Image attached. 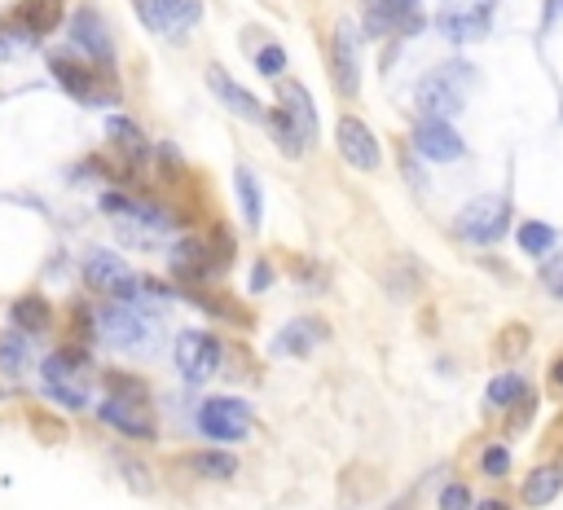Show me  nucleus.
I'll list each match as a JSON object with an SVG mask.
<instances>
[{
	"mask_svg": "<svg viewBox=\"0 0 563 510\" xmlns=\"http://www.w3.org/2000/svg\"><path fill=\"white\" fill-rule=\"evenodd\" d=\"M476 80V66L467 62H440L436 71H427L414 88V106L427 119H454L467 106V88Z\"/></svg>",
	"mask_w": 563,
	"mask_h": 510,
	"instance_id": "f257e3e1",
	"label": "nucleus"
},
{
	"mask_svg": "<svg viewBox=\"0 0 563 510\" xmlns=\"http://www.w3.org/2000/svg\"><path fill=\"white\" fill-rule=\"evenodd\" d=\"M44 396L62 409H88V352L84 348H58L40 361Z\"/></svg>",
	"mask_w": 563,
	"mask_h": 510,
	"instance_id": "f03ea898",
	"label": "nucleus"
},
{
	"mask_svg": "<svg viewBox=\"0 0 563 510\" xmlns=\"http://www.w3.org/2000/svg\"><path fill=\"white\" fill-rule=\"evenodd\" d=\"M102 207L115 216V234L124 247H159V238L172 229V220L159 207L132 194H102Z\"/></svg>",
	"mask_w": 563,
	"mask_h": 510,
	"instance_id": "7ed1b4c3",
	"label": "nucleus"
},
{
	"mask_svg": "<svg viewBox=\"0 0 563 510\" xmlns=\"http://www.w3.org/2000/svg\"><path fill=\"white\" fill-rule=\"evenodd\" d=\"M84 282L106 299H124V304H137V308L146 304V277L132 273V264L124 255H115L106 247H93L84 255Z\"/></svg>",
	"mask_w": 563,
	"mask_h": 510,
	"instance_id": "20e7f679",
	"label": "nucleus"
},
{
	"mask_svg": "<svg viewBox=\"0 0 563 510\" xmlns=\"http://www.w3.org/2000/svg\"><path fill=\"white\" fill-rule=\"evenodd\" d=\"M97 335H102L106 348L115 352H150L154 348V326L146 321L137 304H124V299H110V304L97 308Z\"/></svg>",
	"mask_w": 563,
	"mask_h": 510,
	"instance_id": "39448f33",
	"label": "nucleus"
},
{
	"mask_svg": "<svg viewBox=\"0 0 563 510\" xmlns=\"http://www.w3.org/2000/svg\"><path fill=\"white\" fill-rule=\"evenodd\" d=\"M454 229H458L462 242H471V247H489V242H498L506 229H511V198L506 194L471 198V203L454 216Z\"/></svg>",
	"mask_w": 563,
	"mask_h": 510,
	"instance_id": "423d86ee",
	"label": "nucleus"
},
{
	"mask_svg": "<svg viewBox=\"0 0 563 510\" xmlns=\"http://www.w3.org/2000/svg\"><path fill=\"white\" fill-rule=\"evenodd\" d=\"M198 431L216 445H238L251 436V409L238 396H207L198 405Z\"/></svg>",
	"mask_w": 563,
	"mask_h": 510,
	"instance_id": "0eeeda50",
	"label": "nucleus"
},
{
	"mask_svg": "<svg viewBox=\"0 0 563 510\" xmlns=\"http://www.w3.org/2000/svg\"><path fill=\"white\" fill-rule=\"evenodd\" d=\"M225 361V343L212 330H181L176 335V370L185 383H207Z\"/></svg>",
	"mask_w": 563,
	"mask_h": 510,
	"instance_id": "6e6552de",
	"label": "nucleus"
},
{
	"mask_svg": "<svg viewBox=\"0 0 563 510\" xmlns=\"http://www.w3.org/2000/svg\"><path fill=\"white\" fill-rule=\"evenodd\" d=\"M493 22V0H440L436 31L449 44H476Z\"/></svg>",
	"mask_w": 563,
	"mask_h": 510,
	"instance_id": "1a4fd4ad",
	"label": "nucleus"
},
{
	"mask_svg": "<svg viewBox=\"0 0 563 510\" xmlns=\"http://www.w3.org/2000/svg\"><path fill=\"white\" fill-rule=\"evenodd\" d=\"M132 9L146 22V31L163 40H181L203 18V0H132Z\"/></svg>",
	"mask_w": 563,
	"mask_h": 510,
	"instance_id": "9d476101",
	"label": "nucleus"
},
{
	"mask_svg": "<svg viewBox=\"0 0 563 510\" xmlns=\"http://www.w3.org/2000/svg\"><path fill=\"white\" fill-rule=\"evenodd\" d=\"M97 418L119 431L124 440H159V418H154L150 401H132V396H106L97 405Z\"/></svg>",
	"mask_w": 563,
	"mask_h": 510,
	"instance_id": "9b49d317",
	"label": "nucleus"
},
{
	"mask_svg": "<svg viewBox=\"0 0 563 510\" xmlns=\"http://www.w3.org/2000/svg\"><path fill=\"white\" fill-rule=\"evenodd\" d=\"M168 269L181 277L185 286H203L207 277H216L225 269V260L216 255L212 238H181V242H172V251H168Z\"/></svg>",
	"mask_w": 563,
	"mask_h": 510,
	"instance_id": "f8f14e48",
	"label": "nucleus"
},
{
	"mask_svg": "<svg viewBox=\"0 0 563 510\" xmlns=\"http://www.w3.org/2000/svg\"><path fill=\"white\" fill-rule=\"evenodd\" d=\"M414 154H423L427 163H458L467 154V141L462 132L454 128V119H418L414 124V137H410Z\"/></svg>",
	"mask_w": 563,
	"mask_h": 510,
	"instance_id": "ddd939ff",
	"label": "nucleus"
},
{
	"mask_svg": "<svg viewBox=\"0 0 563 510\" xmlns=\"http://www.w3.org/2000/svg\"><path fill=\"white\" fill-rule=\"evenodd\" d=\"M49 71H53V80H58L66 93L75 97V102H106V88H102V75L93 71V62H80L75 53H49Z\"/></svg>",
	"mask_w": 563,
	"mask_h": 510,
	"instance_id": "4468645a",
	"label": "nucleus"
},
{
	"mask_svg": "<svg viewBox=\"0 0 563 510\" xmlns=\"http://www.w3.org/2000/svg\"><path fill=\"white\" fill-rule=\"evenodd\" d=\"M330 80L344 97H357L361 88V44H357V27L339 22L335 36H330Z\"/></svg>",
	"mask_w": 563,
	"mask_h": 510,
	"instance_id": "2eb2a0df",
	"label": "nucleus"
},
{
	"mask_svg": "<svg viewBox=\"0 0 563 510\" xmlns=\"http://www.w3.org/2000/svg\"><path fill=\"white\" fill-rule=\"evenodd\" d=\"M71 44L84 53L88 62H97V66L115 62V40H110V27H106V18L97 14L93 5H84V9H75V14H71Z\"/></svg>",
	"mask_w": 563,
	"mask_h": 510,
	"instance_id": "dca6fc26",
	"label": "nucleus"
},
{
	"mask_svg": "<svg viewBox=\"0 0 563 510\" xmlns=\"http://www.w3.org/2000/svg\"><path fill=\"white\" fill-rule=\"evenodd\" d=\"M335 141H339V154H344L348 168H357V172H374V168L383 163V154H379V137H374L370 124H361L357 115H344V119H339Z\"/></svg>",
	"mask_w": 563,
	"mask_h": 510,
	"instance_id": "f3484780",
	"label": "nucleus"
},
{
	"mask_svg": "<svg viewBox=\"0 0 563 510\" xmlns=\"http://www.w3.org/2000/svg\"><path fill=\"white\" fill-rule=\"evenodd\" d=\"M423 27V0H370L366 31L388 36V31H418Z\"/></svg>",
	"mask_w": 563,
	"mask_h": 510,
	"instance_id": "a211bd4d",
	"label": "nucleus"
},
{
	"mask_svg": "<svg viewBox=\"0 0 563 510\" xmlns=\"http://www.w3.org/2000/svg\"><path fill=\"white\" fill-rule=\"evenodd\" d=\"M207 88L216 93V102L229 110V115H238V119H247V124H264V110L269 106H260L256 97L242 88L234 75L225 71V66H207Z\"/></svg>",
	"mask_w": 563,
	"mask_h": 510,
	"instance_id": "6ab92c4d",
	"label": "nucleus"
},
{
	"mask_svg": "<svg viewBox=\"0 0 563 510\" xmlns=\"http://www.w3.org/2000/svg\"><path fill=\"white\" fill-rule=\"evenodd\" d=\"M278 102L282 110L295 119V128L304 132V141H308V150L317 146V137H322V124H317V106H313V93H308L304 84H295V80H278Z\"/></svg>",
	"mask_w": 563,
	"mask_h": 510,
	"instance_id": "aec40b11",
	"label": "nucleus"
},
{
	"mask_svg": "<svg viewBox=\"0 0 563 510\" xmlns=\"http://www.w3.org/2000/svg\"><path fill=\"white\" fill-rule=\"evenodd\" d=\"M106 141L115 146L119 159H124V168H137V163L150 154L146 132H141L137 124H132L128 115H110V119H106Z\"/></svg>",
	"mask_w": 563,
	"mask_h": 510,
	"instance_id": "412c9836",
	"label": "nucleus"
},
{
	"mask_svg": "<svg viewBox=\"0 0 563 510\" xmlns=\"http://www.w3.org/2000/svg\"><path fill=\"white\" fill-rule=\"evenodd\" d=\"M330 335L326 330V321H317V317H304V321H291V326L282 330L278 335V343H273V348L282 352V357H308V352L317 348V343H322Z\"/></svg>",
	"mask_w": 563,
	"mask_h": 510,
	"instance_id": "4be33fe9",
	"label": "nucleus"
},
{
	"mask_svg": "<svg viewBox=\"0 0 563 510\" xmlns=\"http://www.w3.org/2000/svg\"><path fill=\"white\" fill-rule=\"evenodd\" d=\"M563 493V467L559 462H542V467H533L528 471V480H524V489H520V497H524V506H550L555 497Z\"/></svg>",
	"mask_w": 563,
	"mask_h": 510,
	"instance_id": "5701e85b",
	"label": "nucleus"
},
{
	"mask_svg": "<svg viewBox=\"0 0 563 510\" xmlns=\"http://www.w3.org/2000/svg\"><path fill=\"white\" fill-rule=\"evenodd\" d=\"M9 321H14V330H22V335H44L53 326V308L44 295H18L9 304Z\"/></svg>",
	"mask_w": 563,
	"mask_h": 510,
	"instance_id": "b1692460",
	"label": "nucleus"
},
{
	"mask_svg": "<svg viewBox=\"0 0 563 510\" xmlns=\"http://www.w3.org/2000/svg\"><path fill=\"white\" fill-rule=\"evenodd\" d=\"M264 128L273 132V141H278V150L286 154V159H300V154H308L304 132L295 128V119L286 115L282 106H269V110H264Z\"/></svg>",
	"mask_w": 563,
	"mask_h": 510,
	"instance_id": "393cba45",
	"label": "nucleus"
},
{
	"mask_svg": "<svg viewBox=\"0 0 563 510\" xmlns=\"http://www.w3.org/2000/svg\"><path fill=\"white\" fill-rule=\"evenodd\" d=\"M181 467H190L194 475H203V480L225 484V480H234L238 475V458L234 453H225V449H198V453H190V458L181 462Z\"/></svg>",
	"mask_w": 563,
	"mask_h": 510,
	"instance_id": "a878e982",
	"label": "nucleus"
},
{
	"mask_svg": "<svg viewBox=\"0 0 563 510\" xmlns=\"http://www.w3.org/2000/svg\"><path fill=\"white\" fill-rule=\"evenodd\" d=\"M18 22L31 31V36H49V31L62 22V0H22Z\"/></svg>",
	"mask_w": 563,
	"mask_h": 510,
	"instance_id": "bb28decb",
	"label": "nucleus"
},
{
	"mask_svg": "<svg viewBox=\"0 0 563 510\" xmlns=\"http://www.w3.org/2000/svg\"><path fill=\"white\" fill-rule=\"evenodd\" d=\"M185 299H190V304H198V308H203V313H212V317H238V321H247V313H242V308L234 304V299H229V291H212V286H185V291H181Z\"/></svg>",
	"mask_w": 563,
	"mask_h": 510,
	"instance_id": "cd10ccee",
	"label": "nucleus"
},
{
	"mask_svg": "<svg viewBox=\"0 0 563 510\" xmlns=\"http://www.w3.org/2000/svg\"><path fill=\"white\" fill-rule=\"evenodd\" d=\"M528 383H524V374H515V370H506V374H498V379L489 383V405L493 409H506V414H511L515 405H524L528 401Z\"/></svg>",
	"mask_w": 563,
	"mask_h": 510,
	"instance_id": "c85d7f7f",
	"label": "nucleus"
},
{
	"mask_svg": "<svg viewBox=\"0 0 563 510\" xmlns=\"http://www.w3.org/2000/svg\"><path fill=\"white\" fill-rule=\"evenodd\" d=\"M234 185H238V203H242V220L251 229H260V216H264V203H260V185H256V172L251 168H238L234 172Z\"/></svg>",
	"mask_w": 563,
	"mask_h": 510,
	"instance_id": "c756f323",
	"label": "nucleus"
},
{
	"mask_svg": "<svg viewBox=\"0 0 563 510\" xmlns=\"http://www.w3.org/2000/svg\"><path fill=\"white\" fill-rule=\"evenodd\" d=\"M555 229L546 225V220H524L520 229H515V242H520L524 255H546L550 247H555Z\"/></svg>",
	"mask_w": 563,
	"mask_h": 510,
	"instance_id": "7c9ffc66",
	"label": "nucleus"
},
{
	"mask_svg": "<svg viewBox=\"0 0 563 510\" xmlns=\"http://www.w3.org/2000/svg\"><path fill=\"white\" fill-rule=\"evenodd\" d=\"M27 361H31V352H27V335L22 330L0 335V374H22Z\"/></svg>",
	"mask_w": 563,
	"mask_h": 510,
	"instance_id": "2f4dec72",
	"label": "nucleus"
},
{
	"mask_svg": "<svg viewBox=\"0 0 563 510\" xmlns=\"http://www.w3.org/2000/svg\"><path fill=\"white\" fill-rule=\"evenodd\" d=\"M528 343H533L528 326L524 321H511V326H502V335L493 339V352H498V361H520L528 352Z\"/></svg>",
	"mask_w": 563,
	"mask_h": 510,
	"instance_id": "473e14b6",
	"label": "nucleus"
},
{
	"mask_svg": "<svg viewBox=\"0 0 563 510\" xmlns=\"http://www.w3.org/2000/svg\"><path fill=\"white\" fill-rule=\"evenodd\" d=\"M388 286L396 295H414L423 286V269H418L414 255H396L392 260V273H388Z\"/></svg>",
	"mask_w": 563,
	"mask_h": 510,
	"instance_id": "72a5a7b5",
	"label": "nucleus"
},
{
	"mask_svg": "<svg viewBox=\"0 0 563 510\" xmlns=\"http://www.w3.org/2000/svg\"><path fill=\"white\" fill-rule=\"evenodd\" d=\"M251 62H256V71L269 75V80H282L286 75V49L282 44H273V40H264V49L251 53Z\"/></svg>",
	"mask_w": 563,
	"mask_h": 510,
	"instance_id": "f704fd0d",
	"label": "nucleus"
},
{
	"mask_svg": "<svg viewBox=\"0 0 563 510\" xmlns=\"http://www.w3.org/2000/svg\"><path fill=\"white\" fill-rule=\"evenodd\" d=\"M480 467H484L489 480H502V475L511 471V449H506V445H489L480 453Z\"/></svg>",
	"mask_w": 563,
	"mask_h": 510,
	"instance_id": "c9c22d12",
	"label": "nucleus"
},
{
	"mask_svg": "<svg viewBox=\"0 0 563 510\" xmlns=\"http://www.w3.org/2000/svg\"><path fill=\"white\" fill-rule=\"evenodd\" d=\"M106 387L110 396H132V401H146V383L137 379V374H106Z\"/></svg>",
	"mask_w": 563,
	"mask_h": 510,
	"instance_id": "e433bc0d",
	"label": "nucleus"
},
{
	"mask_svg": "<svg viewBox=\"0 0 563 510\" xmlns=\"http://www.w3.org/2000/svg\"><path fill=\"white\" fill-rule=\"evenodd\" d=\"M31 40H36V36H31V31L14 18V27H0V58H14V53H18V49H27Z\"/></svg>",
	"mask_w": 563,
	"mask_h": 510,
	"instance_id": "4c0bfd02",
	"label": "nucleus"
},
{
	"mask_svg": "<svg viewBox=\"0 0 563 510\" xmlns=\"http://www.w3.org/2000/svg\"><path fill=\"white\" fill-rule=\"evenodd\" d=\"M291 273H295V282H308V286H313V295L326 286V269H322V264H317V260H308V255H295Z\"/></svg>",
	"mask_w": 563,
	"mask_h": 510,
	"instance_id": "58836bf2",
	"label": "nucleus"
},
{
	"mask_svg": "<svg viewBox=\"0 0 563 510\" xmlns=\"http://www.w3.org/2000/svg\"><path fill=\"white\" fill-rule=\"evenodd\" d=\"M436 506L440 510H471V489H467V484H445Z\"/></svg>",
	"mask_w": 563,
	"mask_h": 510,
	"instance_id": "ea45409f",
	"label": "nucleus"
},
{
	"mask_svg": "<svg viewBox=\"0 0 563 510\" xmlns=\"http://www.w3.org/2000/svg\"><path fill=\"white\" fill-rule=\"evenodd\" d=\"M542 282H546V291L563 299V255H550V260L542 264Z\"/></svg>",
	"mask_w": 563,
	"mask_h": 510,
	"instance_id": "a19ab883",
	"label": "nucleus"
},
{
	"mask_svg": "<svg viewBox=\"0 0 563 510\" xmlns=\"http://www.w3.org/2000/svg\"><path fill=\"white\" fill-rule=\"evenodd\" d=\"M269 286H273V264L260 260L256 269H251V291H269Z\"/></svg>",
	"mask_w": 563,
	"mask_h": 510,
	"instance_id": "79ce46f5",
	"label": "nucleus"
},
{
	"mask_svg": "<svg viewBox=\"0 0 563 510\" xmlns=\"http://www.w3.org/2000/svg\"><path fill=\"white\" fill-rule=\"evenodd\" d=\"M119 471H124L128 475V480H132V489H137V493H146L150 489V480H146V475H141V462H119Z\"/></svg>",
	"mask_w": 563,
	"mask_h": 510,
	"instance_id": "37998d69",
	"label": "nucleus"
},
{
	"mask_svg": "<svg viewBox=\"0 0 563 510\" xmlns=\"http://www.w3.org/2000/svg\"><path fill=\"white\" fill-rule=\"evenodd\" d=\"M476 510H511V502H506V497H480Z\"/></svg>",
	"mask_w": 563,
	"mask_h": 510,
	"instance_id": "c03bdc74",
	"label": "nucleus"
},
{
	"mask_svg": "<svg viewBox=\"0 0 563 510\" xmlns=\"http://www.w3.org/2000/svg\"><path fill=\"white\" fill-rule=\"evenodd\" d=\"M550 383H555V387H563V357H559L555 365H550Z\"/></svg>",
	"mask_w": 563,
	"mask_h": 510,
	"instance_id": "a18cd8bd",
	"label": "nucleus"
},
{
	"mask_svg": "<svg viewBox=\"0 0 563 510\" xmlns=\"http://www.w3.org/2000/svg\"><path fill=\"white\" fill-rule=\"evenodd\" d=\"M388 510H414V502H410V497H401V502H392Z\"/></svg>",
	"mask_w": 563,
	"mask_h": 510,
	"instance_id": "49530a36",
	"label": "nucleus"
}]
</instances>
